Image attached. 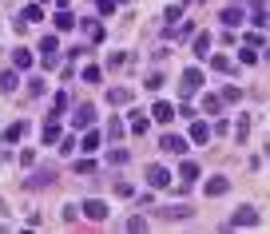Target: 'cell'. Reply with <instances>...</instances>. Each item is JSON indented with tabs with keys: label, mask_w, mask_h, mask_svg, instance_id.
<instances>
[{
	"label": "cell",
	"mask_w": 270,
	"mask_h": 234,
	"mask_svg": "<svg viewBox=\"0 0 270 234\" xmlns=\"http://www.w3.org/2000/svg\"><path fill=\"white\" fill-rule=\"evenodd\" d=\"M0 88L4 91H16V72L8 68V72H0Z\"/></svg>",
	"instance_id": "23"
},
{
	"label": "cell",
	"mask_w": 270,
	"mask_h": 234,
	"mask_svg": "<svg viewBox=\"0 0 270 234\" xmlns=\"http://www.w3.org/2000/svg\"><path fill=\"white\" fill-rule=\"evenodd\" d=\"M179 171H183V179H187V183H195V179H199V163H191V159H187V163L179 167Z\"/></svg>",
	"instance_id": "21"
},
{
	"label": "cell",
	"mask_w": 270,
	"mask_h": 234,
	"mask_svg": "<svg viewBox=\"0 0 270 234\" xmlns=\"http://www.w3.org/2000/svg\"><path fill=\"white\" fill-rule=\"evenodd\" d=\"M210 68H215V72H230V60H226V56H215V60H210Z\"/></svg>",
	"instance_id": "29"
},
{
	"label": "cell",
	"mask_w": 270,
	"mask_h": 234,
	"mask_svg": "<svg viewBox=\"0 0 270 234\" xmlns=\"http://www.w3.org/2000/svg\"><path fill=\"white\" fill-rule=\"evenodd\" d=\"M107 135H111V139H120V135H123V123H120V119H111V123H107Z\"/></svg>",
	"instance_id": "33"
},
{
	"label": "cell",
	"mask_w": 270,
	"mask_h": 234,
	"mask_svg": "<svg viewBox=\"0 0 270 234\" xmlns=\"http://www.w3.org/2000/svg\"><path fill=\"white\" fill-rule=\"evenodd\" d=\"M115 194H120V199H131L135 190H131V183H115Z\"/></svg>",
	"instance_id": "36"
},
{
	"label": "cell",
	"mask_w": 270,
	"mask_h": 234,
	"mask_svg": "<svg viewBox=\"0 0 270 234\" xmlns=\"http://www.w3.org/2000/svg\"><path fill=\"white\" fill-rule=\"evenodd\" d=\"M226 187H230V179H226V175H215L207 183V194H210V199H219V194H226Z\"/></svg>",
	"instance_id": "8"
},
{
	"label": "cell",
	"mask_w": 270,
	"mask_h": 234,
	"mask_svg": "<svg viewBox=\"0 0 270 234\" xmlns=\"http://www.w3.org/2000/svg\"><path fill=\"white\" fill-rule=\"evenodd\" d=\"M91 119H95V107H91V103H80L75 115H72V123H75V127H91Z\"/></svg>",
	"instance_id": "4"
},
{
	"label": "cell",
	"mask_w": 270,
	"mask_h": 234,
	"mask_svg": "<svg viewBox=\"0 0 270 234\" xmlns=\"http://www.w3.org/2000/svg\"><path fill=\"white\" fill-rule=\"evenodd\" d=\"M143 88H151V91H159V88H163V75H159V72H151V75H147V84H143Z\"/></svg>",
	"instance_id": "31"
},
{
	"label": "cell",
	"mask_w": 270,
	"mask_h": 234,
	"mask_svg": "<svg viewBox=\"0 0 270 234\" xmlns=\"http://www.w3.org/2000/svg\"><path fill=\"white\" fill-rule=\"evenodd\" d=\"M127 230H147V219H139V215H135V219H127Z\"/></svg>",
	"instance_id": "35"
},
{
	"label": "cell",
	"mask_w": 270,
	"mask_h": 234,
	"mask_svg": "<svg viewBox=\"0 0 270 234\" xmlns=\"http://www.w3.org/2000/svg\"><path fill=\"white\" fill-rule=\"evenodd\" d=\"M191 139H195V143H207L210 127H207V123H199V119H191Z\"/></svg>",
	"instance_id": "12"
},
{
	"label": "cell",
	"mask_w": 270,
	"mask_h": 234,
	"mask_svg": "<svg viewBox=\"0 0 270 234\" xmlns=\"http://www.w3.org/2000/svg\"><path fill=\"white\" fill-rule=\"evenodd\" d=\"M258 222V210L255 206H239V210H235V219H230V226H255Z\"/></svg>",
	"instance_id": "3"
},
{
	"label": "cell",
	"mask_w": 270,
	"mask_h": 234,
	"mask_svg": "<svg viewBox=\"0 0 270 234\" xmlns=\"http://www.w3.org/2000/svg\"><path fill=\"white\" fill-rule=\"evenodd\" d=\"M242 100V88H223V103H239Z\"/></svg>",
	"instance_id": "27"
},
{
	"label": "cell",
	"mask_w": 270,
	"mask_h": 234,
	"mask_svg": "<svg viewBox=\"0 0 270 234\" xmlns=\"http://www.w3.org/2000/svg\"><path fill=\"white\" fill-rule=\"evenodd\" d=\"M207 48H210V36L199 32V36H195V56H207Z\"/></svg>",
	"instance_id": "22"
},
{
	"label": "cell",
	"mask_w": 270,
	"mask_h": 234,
	"mask_svg": "<svg viewBox=\"0 0 270 234\" xmlns=\"http://www.w3.org/2000/svg\"><path fill=\"white\" fill-rule=\"evenodd\" d=\"M64 107H68V91H60V95H56V103H52V115H60Z\"/></svg>",
	"instance_id": "32"
},
{
	"label": "cell",
	"mask_w": 270,
	"mask_h": 234,
	"mask_svg": "<svg viewBox=\"0 0 270 234\" xmlns=\"http://www.w3.org/2000/svg\"><path fill=\"white\" fill-rule=\"evenodd\" d=\"M199 88H203V72H199V68H187V72H183L179 91H183V95H191V91H199Z\"/></svg>",
	"instance_id": "1"
},
{
	"label": "cell",
	"mask_w": 270,
	"mask_h": 234,
	"mask_svg": "<svg viewBox=\"0 0 270 234\" xmlns=\"http://www.w3.org/2000/svg\"><path fill=\"white\" fill-rule=\"evenodd\" d=\"M80 147H84V151H100V131H88Z\"/></svg>",
	"instance_id": "24"
},
{
	"label": "cell",
	"mask_w": 270,
	"mask_h": 234,
	"mask_svg": "<svg viewBox=\"0 0 270 234\" xmlns=\"http://www.w3.org/2000/svg\"><path fill=\"white\" fill-rule=\"evenodd\" d=\"M246 135H250V119L242 115V119H239V131H235V139H239V143H246Z\"/></svg>",
	"instance_id": "26"
},
{
	"label": "cell",
	"mask_w": 270,
	"mask_h": 234,
	"mask_svg": "<svg viewBox=\"0 0 270 234\" xmlns=\"http://www.w3.org/2000/svg\"><path fill=\"white\" fill-rule=\"evenodd\" d=\"M239 60H242V64H255L258 52H255V48H242V56H239Z\"/></svg>",
	"instance_id": "38"
},
{
	"label": "cell",
	"mask_w": 270,
	"mask_h": 234,
	"mask_svg": "<svg viewBox=\"0 0 270 234\" xmlns=\"http://www.w3.org/2000/svg\"><path fill=\"white\" fill-rule=\"evenodd\" d=\"M95 8L107 16V12H115V0H95Z\"/></svg>",
	"instance_id": "37"
},
{
	"label": "cell",
	"mask_w": 270,
	"mask_h": 234,
	"mask_svg": "<svg viewBox=\"0 0 270 234\" xmlns=\"http://www.w3.org/2000/svg\"><path fill=\"white\" fill-rule=\"evenodd\" d=\"M127 159H131V155H127L123 147H115V151H107V163H115V167H123Z\"/></svg>",
	"instance_id": "20"
},
{
	"label": "cell",
	"mask_w": 270,
	"mask_h": 234,
	"mask_svg": "<svg viewBox=\"0 0 270 234\" xmlns=\"http://www.w3.org/2000/svg\"><path fill=\"white\" fill-rule=\"evenodd\" d=\"M20 20H24V24H32V20H44V12H40V4H28V8L20 12Z\"/></svg>",
	"instance_id": "15"
},
{
	"label": "cell",
	"mask_w": 270,
	"mask_h": 234,
	"mask_svg": "<svg viewBox=\"0 0 270 234\" xmlns=\"http://www.w3.org/2000/svg\"><path fill=\"white\" fill-rule=\"evenodd\" d=\"M159 215H167V219H191L195 210H191V206H167V210H159Z\"/></svg>",
	"instance_id": "14"
},
{
	"label": "cell",
	"mask_w": 270,
	"mask_h": 234,
	"mask_svg": "<svg viewBox=\"0 0 270 234\" xmlns=\"http://www.w3.org/2000/svg\"><path fill=\"white\" fill-rule=\"evenodd\" d=\"M91 171H95V163H91V159H80V163H75V175H91Z\"/></svg>",
	"instance_id": "30"
},
{
	"label": "cell",
	"mask_w": 270,
	"mask_h": 234,
	"mask_svg": "<svg viewBox=\"0 0 270 234\" xmlns=\"http://www.w3.org/2000/svg\"><path fill=\"white\" fill-rule=\"evenodd\" d=\"M75 24H80V20H75V16L68 12V8H60V12H56V28H60V32H72Z\"/></svg>",
	"instance_id": "10"
},
{
	"label": "cell",
	"mask_w": 270,
	"mask_h": 234,
	"mask_svg": "<svg viewBox=\"0 0 270 234\" xmlns=\"http://www.w3.org/2000/svg\"><path fill=\"white\" fill-rule=\"evenodd\" d=\"M235 24H242V12L239 8H226L223 12V28H235Z\"/></svg>",
	"instance_id": "16"
},
{
	"label": "cell",
	"mask_w": 270,
	"mask_h": 234,
	"mask_svg": "<svg viewBox=\"0 0 270 234\" xmlns=\"http://www.w3.org/2000/svg\"><path fill=\"white\" fill-rule=\"evenodd\" d=\"M84 80H88V84H100V68H84Z\"/></svg>",
	"instance_id": "40"
},
{
	"label": "cell",
	"mask_w": 270,
	"mask_h": 234,
	"mask_svg": "<svg viewBox=\"0 0 270 234\" xmlns=\"http://www.w3.org/2000/svg\"><path fill=\"white\" fill-rule=\"evenodd\" d=\"M219 107H223L219 95H207V100H203V111H207V115H219Z\"/></svg>",
	"instance_id": "19"
},
{
	"label": "cell",
	"mask_w": 270,
	"mask_h": 234,
	"mask_svg": "<svg viewBox=\"0 0 270 234\" xmlns=\"http://www.w3.org/2000/svg\"><path fill=\"white\" fill-rule=\"evenodd\" d=\"M60 139V123H56V115H52V123L44 127V143H56Z\"/></svg>",
	"instance_id": "18"
},
{
	"label": "cell",
	"mask_w": 270,
	"mask_h": 234,
	"mask_svg": "<svg viewBox=\"0 0 270 234\" xmlns=\"http://www.w3.org/2000/svg\"><path fill=\"white\" fill-rule=\"evenodd\" d=\"M28 91H32V95H44V80H40V75H32V80H28Z\"/></svg>",
	"instance_id": "28"
},
{
	"label": "cell",
	"mask_w": 270,
	"mask_h": 234,
	"mask_svg": "<svg viewBox=\"0 0 270 234\" xmlns=\"http://www.w3.org/2000/svg\"><path fill=\"white\" fill-rule=\"evenodd\" d=\"M179 16H183V4H171V8H167V12H163V24H175Z\"/></svg>",
	"instance_id": "25"
},
{
	"label": "cell",
	"mask_w": 270,
	"mask_h": 234,
	"mask_svg": "<svg viewBox=\"0 0 270 234\" xmlns=\"http://www.w3.org/2000/svg\"><path fill=\"white\" fill-rule=\"evenodd\" d=\"M163 151H171V155H183V151H187V139H179V135H163Z\"/></svg>",
	"instance_id": "7"
},
{
	"label": "cell",
	"mask_w": 270,
	"mask_h": 234,
	"mask_svg": "<svg viewBox=\"0 0 270 234\" xmlns=\"http://www.w3.org/2000/svg\"><path fill=\"white\" fill-rule=\"evenodd\" d=\"M40 52H44V64L52 68V64H56V52H60V44H56V36H44V40H40Z\"/></svg>",
	"instance_id": "6"
},
{
	"label": "cell",
	"mask_w": 270,
	"mask_h": 234,
	"mask_svg": "<svg viewBox=\"0 0 270 234\" xmlns=\"http://www.w3.org/2000/svg\"><path fill=\"white\" fill-rule=\"evenodd\" d=\"M56 4H60V8H68V0H56Z\"/></svg>",
	"instance_id": "41"
},
{
	"label": "cell",
	"mask_w": 270,
	"mask_h": 234,
	"mask_svg": "<svg viewBox=\"0 0 270 234\" xmlns=\"http://www.w3.org/2000/svg\"><path fill=\"white\" fill-rule=\"evenodd\" d=\"M147 183L151 187H171V171L167 167H147Z\"/></svg>",
	"instance_id": "5"
},
{
	"label": "cell",
	"mask_w": 270,
	"mask_h": 234,
	"mask_svg": "<svg viewBox=\"0 0 270 234\" xmlns=\"http://www.w3.org/2000/svg\"><path fill=\"white\" fill-rule=\"evenodd\" d=\"M12 64H16V68H32V52H28V48H16Z\"/></svg>",
	"instance_id": "13"
},
{
	"label": "cell",
	"mask_w": 270,
	"mask_h": 234,
	"mask_svg": "<svg viewBox=\"0 0 270 234\" xmlns=\"http://www.w3.org/2000/svg\"><path fill=\"white\" fill-rule=\"evenodd\" d=\"M84 215H88L91 222H104L107 219V203L104 199H88V203H84Z\"/></svg>",
	"instance_id": "2"
},
{
	"label": "cell",
	"mask_w": 270,
	"mask_h": 234,
	"mask_svg": "<svg viewBox=\"0 0 270 234\" xmlns=\"http://www.w3.org/2000/svg\"><path fill=\"white\" fill-rule=\"evenodd\" d=\"M127 100H131L127 88H111V91H107V103H127Z\"/></svg>",
	"instance_id": "17"
},
{
	"label": "cell",
	"mask_w": 270,
	"mask_h": 234,
	"mask_svg": "<svg viewBox=\"0 0 270 234\" xmlns=\"http://www.w3.org/2000/svg\"><path fill=\"white\" fill-rule=\"evenodd\" d=\"M24 131H28V123H12V127L4 131V143H8V147L20 143V139H24Z\"/></svg>",
	"instance_id": "11"
},
{
	"label": "cell",
	"mask_w": 270,
	"mask_h": 234,
	"mask_svg": "<svg viewBox=\"0 0 270 234\" xmlns=\"http://www.w3.org/2000/svg\"><path fill=\"white\" fill-rule=\"evenodd\" d=\"M107 64H111V68H123V64H127V56H123V52H111V60H107Z\"/></svg>",
	"instance_id": "39"
},
{
	"label": "cell",
	"mask_w": 270,
	"mask_h": 234,
	"mask_svg": "<svg viewBox=\"0 0 270 234\" xmlns=\"http://www.w3.org/2000/svg\"><path fill=\"white\" fill-rule=\"evenodd\" d=\"M131 131H135V135H143V131H147V119L135 115V119H131Z\"/></svg>",
	"instance_id": "34"
},
{
	"label": "cell",
	"mask_w": 270,
	"mask_h": 234,
	"mask_svg": "<svg viewBox=\"0 0 270 234\" xmlns=\"http://www.w3.org/2000/svg\"><path fill=\"white\" fill-rule=\"evenodd\" d=\"M151 115H155V123H171V119H175V111H171V103H155V107H151Z\"/></svg>",
	"instance_id": "9"
}]
</instances>
